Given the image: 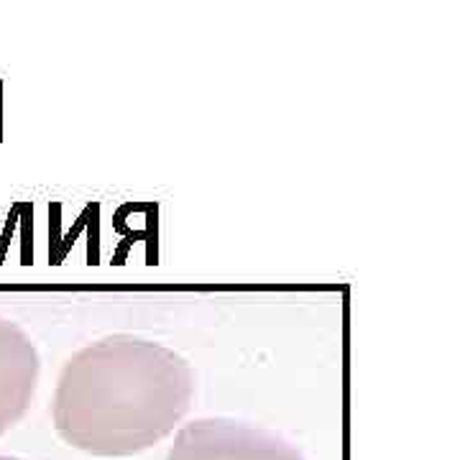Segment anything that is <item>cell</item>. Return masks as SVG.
<instances>
[{
  "label": "cell",
  "mask_w": 460,
  "mask_h": 460,
  "mask_svg": "<svg viewBox=\"0 0 460 460\" xmlns=\"http://www.w3.org/2000/svg\"><path fill=\"white\" fill-rule=\"evenodd\" d=\"M192 396L187 358L156 341L115 332L72 353L57 378L51 420L66 445L126 458L169 438Z\"/></svg>",
  "instance_id": "obj_1"
},
{
  "label": "cell",
  "mask_w": 460,
  "mask_h": 460,
  "mask_svg": "<svg viewBox=\"0 0 460 460\" xmlns=\"http://www.w3.org/2000/svg\"><path fill=\"white\" fill-rule=\"evenodd\" d=\"M166 460H307L271 429L228 417L195 420L177 432Z\"/></svg>",
  "instance_id": "obj_2"
},
{
  "label": "cell",
  "mask_w": 460,
  "mask_h": 460,
  "mask_svg": "<svg viewBox=\"0 0 460 460\" xmlns=\"http://www.w3.org/2000/svg\"><path fill=\"white\" fill-rule=\"evenodd\" d=\"M41 374V358L31 335L0 314V435L29 411Z\"/></svg>",
  "instance_id": "obj_3"
},
{
  "label": "cell",
  "mask_w": 460,
  "mask_h": 460,
  "mask_svg": "<svg viewBox=\"0 0 460 460\" xmlns=\"http://www.w3.org/2000/svg\"><path fill=\"white\" fill-rule=\"evenodd\" d=\"M0 460H21V458H13V456H0Z\"/></svg>",
  "instance_id": "obj_4"
}]
</instances>
